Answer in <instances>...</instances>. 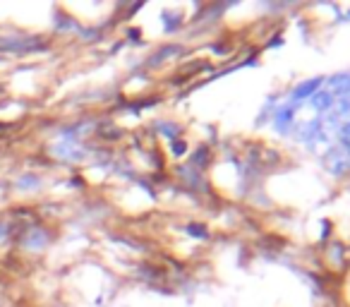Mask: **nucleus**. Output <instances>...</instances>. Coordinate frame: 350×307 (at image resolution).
Here are the masks:
<instances>
[{"mask_svg":"<svg viewBox=\"0 0 350 307\" xmlns=\"http://www.w3.org/2000/svg\"><path fill=\"white\" fill-rule=\"evenodd\" d=\"M321 163H324V168L331 176H345L350 171V149H345L343 144L331 146L321 157Z\"/></svg>","mask_w":350,"mask_h":307,"instance_id":"f257e3e1","label":"nucleus"},{"mask_svg":"<svg viewBox=\"0 0 350 307\" xmlns=\"http://www.w3.org/2000/svg\"><path fill=\"white\" fill-rule=\"evenodd\" d=\"M321 84H324V79L321 77H314V79H307V82H302V84H297L295 89H293V94H291V98H288V103L291 106H302V101H307V98L312 96V94H317L321 89Z\"/></svg>","mask_w":350,"mask_h":307,"instance_id":"f03ea898","label":"nucleus"},{"mask_svg":"<svg viewBox=\"0 0 350 307\" xmlns=\"http://www.w3.org/2000/svg\"><path fill=\"white\" fill-rule=\"evenodd\" d=\"M295 113H297V108L291 106V103H286V106H281L276 111V116H273V125H276V130L281 132V135L291 132V127L295 125Z\"/></svg>","mask_w":350,"mask_h":307,"instance_id":"7ed1b4c3","label":"nucleus"},{"mask_svg":"<svg viewBox=\"0 0 350 307\" xmlns=\"http://www.w3.org/2000/svg\"><path fill=\"white\" fill-rule=\"evenodd\" d=\"M326 92L331 94L334 98H343V96H350V72H340L336 75V77L329 79V84H326Z\"/></svg>","mask_w":350,"mask_h":307,"instance_id":"20e7f679","label":"nucleus"},{"mask_svg":"<svg viewBox=\"0 0 350 307\" xmlns=\"http://www.w3.org/2000/svg\"><path fill=\"white\" fill-rule=\"evenodd\" d=\"M55 154H58V159H72L75 161V159H82L84 151L79 149L72 139H65V142H60V144H55Z\"/></svg>","mask_w":350,"mask_h":307,"instance_id":"39448f33","label":"nucleus"},{"mask_svg":"<svg viewBox=\"0 0 350 307\" xmlns=\"http://www.w3.org/2000/svg\"><path fill=\"white\" fill-rule=\"evenodd\" d=\"M44 233V230H31V235H34V238L31 240H25V245L29 250H41L46 245V235H41Z\"/></svg>","mask_w":350,"mask_h":307,"instance_id":"423d86ee","label":"nucleus"},{"mask_svg":"<svg viewBox=\"0 0 350 307\" xmlns=\"http://www.w3.org/2000/svg\"><path fill=\"white\" fill-rule=\"evenodd\" d=\"M338 144H343L345 149H350V120L338 130Z\"/></svg>","mask_w":350,"mask_h":307,"instance_id":"0eeeda50","label":"nucleus"},{"mask_svg":"<svg viewBox=\"0 0 350 307\" xmlns=\"http://www.w3.org/2000/svg\"><path fill=\"white\" fill-rule=\"evenodd\" d=\"M36 183H39L36 178H22V181H20V187H31V185H36Z\"/></svg>","mask_w":350,"mask_h":307,"instance_id":"6e6552de","label":"nucleus"},{"mask_svg":"<svg viewBox=\"0 0 350 307\" xmlns=\"http://www.w3.org/2000/svg\"><path fill=\"white\" fill-rule=\"evenodd\" d=\"M5 235H8V226L0 224V240H5Z\"/></svg>","mask_w":350,"mask_h":307,"instance_id":"1a4fd4ad","label":"nucleus"}]
</instances>
